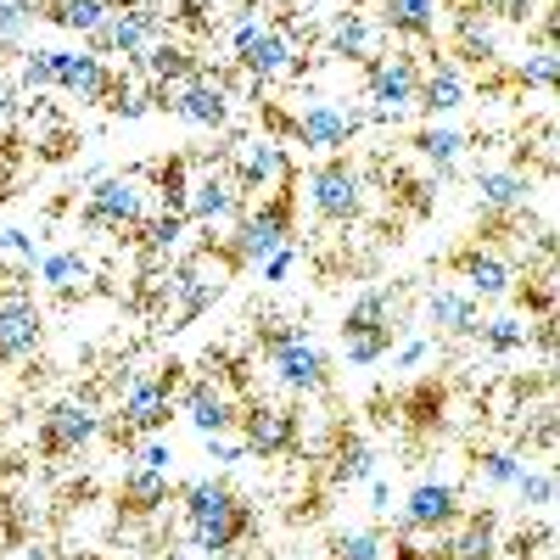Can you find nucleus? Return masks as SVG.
Segmentation results:
<instances>
[{
  "instance_id": "obj_29",
  "label": "nucleus",
  "mask_w": 560,
  "mask_h": 560,
  "mask_svg": "<svg viewBox=\"0 0 560 560\" xmlns=\"http://www.w3.org/2000/svg\"><path fill=\"white\" fill-rule=\"evenodd\" d=\"M331 57H348V62H364L370 57V39H376V28H370L364 12H337L331 18Z\"/></svg>"
},
{
  "instance_id": "obj_1",
  "label": "nucleus",
  "mask_w": 560,
  "mask_h": 560,
  "mask_svg": "<svg viewBox=\"0 0 560 560\" xmlns=\"http://www.w3.org/2000/svg\"><path fill=\"white\" fill-rule=\"evenodd\" d=\"M179 510H185V533H191V544L202 555H224V549H236L253 533V504L236 488L213 482V477L185 488V504Z\"/></svg>"
},
{
  "instance_id": "obj_41",
  "label": "nucleus",
  "mask_w": 560,
  "mask_h": 560,
  "mask_svg": "<svg viewBox=\"0 0 560 560\" xmlns=\"http://www.w3.org/2000/svg\"><path fill=\"white\" fill-rule=\"evenodd\" d=\"M477 471H482V482H493V488H510L522 477V459L516 454H504V448H488L482 459H477Z\"/></svg>"
},
{
  "instance_id": "obj_45",
  "label": "nucleus",
  "mask_w": 560,
  "mask_h": 560,
  "mask_svg": "<svg viewBox=\"0 0 560 560\" xmlns=\"http://www.w3.org/2000/svg\"><path fill=\"white\" fill-rule=\"evenodd\" d=\"M202 443H208V459H213V465H242V459H253V454H247V443H242V438H230V432L202 438Z\"/></svg>"
},
{
  "instance_id": "obj_9",
  "label": "nucleus",
  "mask_w": 560,
  "mask_h": 560,
  "mask_svg": "<svg viewBox=\"0 0 560 560\" xmlns=\"http://www.w3.org/2000/svg\"><path fill=\"white\" fill-rule=\"evenodd\" d=\"M236 57H242V68H247L258 84H269V79H280V73L298 68L292 39L280 34V28H264L258 18H242V23H236Z\"/></svg>"
},
{
  "instance_id": "obj_13",
  "label": "nucleus",
  "mask_w": 560,
  "mask_h": 560,
  "mask_svg": "<svg viewBox=\"0 0 560 560\" xmlns=\"http://www.w3.org/2000/svg\"><path fill=\"white\" fill-rule=\"evenodd\" d=\"M39 348V308L23 287L0 292V364H18Z\"/></svg>"
},
{
  "instance_id": "obj_3",
  "label": "nucleus",
  "mask_w": 560,
  "mask_h": 560,
  "mask_svg": "<svg viewBox=\"0 0 560 560\" xmlns=\"http://www.w3.org/2000/svg\"><path fill=\"white\" fill-rule=\"evenodd\" d=\"M280 247H292V197H269L258 202V213H247L236 224V236H230V264H242V269H258L269 253Z\"/></svg>"
},
{
  "instance_id": "obj_32",
  "label": "nucleus",
  "mask_w": 560,
  "mask_h": 560,
  "mask_svg": "<svg viewBox=\"0 0 560 560\" xmlns=\"http://www.w3.org/2000/svg\"><path fill=\"white\" fill-rule=\"evenodd\" d=\"M39 280H45V287H57V292H73V287L90 280V264L79 253H45L39 258Z\"/></svg>"
},
{
  "instance_id": "obj_38",
  "label": "nucleus",
  "mask_w": 560,
  "mask_h": 560,
  "mask_svg": "<svg viewBox=\"0 0 560 560\" xmlns=\"http://www.w3.org/2000/svg\"><path fill=\"white\" fill-rule=\"evenodd\" d=\"M477 337L488 342V353H516V348H527V325L522 319H488Z\"/></svg>"
},
{
  "instance_id": "obj_2",
  "label": "nucleus",
  "mask_w": 560,
  "mask_h": 560,
  "mask_svg": "<svg viewBox=\"0 0 560 560\" xmlns=\"http://www.w3.org/2000/svg\"><path fill=\"white\" fill-rule=\"evenodd\" d=\"M303 191H308L314 219H325V224H348V219L364 213V179H359V168H353L348 158L314 163L308 179H303Z\"/></svg>"
},
{
  "instance_id": "obj_10",
  "label": "nucleus",
  "mask_w": 560,
  "mask_h": 560,
  "mask_svg": "<svg viewBox=\"0 0 560 560\" xmlns=\"http://www.w3.org/2000/svg\"><path fill=\"white\" fill-rule=\"evenodd\" d=\"M224 275H230V258H219V264H213L208 253H202V258H185V264L168 275V292H174V319H179V325H185V319H197V314H202V308L224 292Z\"/></svg>"
},
{
  "instance_id": "obj_34",
  "label": "nucleus",
  "mask_w": 560,
  "mask_h": 560,
  "mask_svg": "<svg viewBox=\"0 0 560 560\" xmlns=\"http://www.w3.org/2000/svg\"><path fill=\"white\" fill-rule=\"evenodd\" d=\"M459 57H465V62H493V28H488L477 12L459 18Z\"/></svg>"
},
{
  "instance_id": "obj_11",
  "label": "nucleus",
  "mask_w": 560,
  "mask_h": 560,
  "mask_svg": "<svg viewBox=\"0 0 560 560\" xmlns=\"http://www.w3.org/2000/svg\"><path fill=\"white\" fill-rule=\"evenodd\" d=\"M364 124V107H331V102H308L298 118H292V140L303 152H337L353 140V129Z\"/></svg>"
},
{
  "instance_id": "obj_48",
  "label": "nucleus",
  "mask_w": 560,
  "mask_h": 560,
  "mask_svg": "<svg viewBox=\"0 0 560 560\" xmlns=\"http://www.w3.org/2000/svg\"><path fill=\"white\" fill-rule=\"evenodd\" d=\"M427 348H432V342H427V337H409V342H404V348H398V359H393V364H398V370H415V364H420V359H427Z\"/></svg>"
},
{
  "instance_id": "obj_23",
  "label": "nucleus",
  "mask_w": 560,
  "mask_h": 560,
  "mask_svg": "<svg viewBox=\"0 0 560 560\" xmlns=\"http://www.w3.org/2000/svg\"><path fill=\"white\" fill-rule=\"evenodd\" d=\"M454 269L465 275V287H471V298H510V280H516V275H510V264L499 258V253H488V247H471V253H459L454 258Z\"/></svg>"
},
{
  "instance_id": "obj_28",
  "label": "nucleus",
  "mask_w": 560,
  "mask_h": 560,
  "mask_svg": "<svg viewBox=\"0 0 560 560\" xmlns=\"http://www.w3.org/2000/svg\"><path fill=\"white\" fill-rule=\"evenodd\" d=\"M158 504H168V477L163 471H147V465H129V471H124V510L152 516Z\"/></svg>"
},
{
  "instance_id": "obj_25",
  "label": "nucleus",
  "mask_w": 560,
  "mask_h": 560,
  "mask_svg": "<svg viewBox=\"0 0 560 560\" xmlns=\"http://www.w3.org/2000/svg\"><path fill=\"white\" fill-rule=\"evenodd\" d=\"M113 7L118 0H45V18H51L57 28H68V34H79V39H90V34H102V23L113 18Z\"/></svg>"
},
{
  "instance_id": "obj_16",
  "label": "nucleus",
  "mask_w": 560,
  "mask_h": 560,
  "mask_svg": "<svg viewBox=\"0 0 560 560\" xmlns=\"http://www.w3.org/2000/svg\"><path fill=\"white\" fill-rule=\"evenodd\" d=\"M185 124H197V129H224L230 124V90L219 84V79H185L179 90H174V102H168Z\"/></svg>"
},
{
  "instance_id": "obj_7",
  "label": "nucleus",
  "mask_w": 560,
  "mask_h": 560,
  "mask_svg": "<svg viewBox=\"0 0 560 560\" xmlns=\"http://www.w3.org/2000/svg\"><path fill=\"white\" fill-rule=\"evenodd\" d=\"M364 90L387 118L409 113L415 107V90H420V62L393 51V57H364Z\"/></svg>"
},
{
  "instance_id": "obj_53",
  "label": "nucleus",
  "mask_w": 560,
  "mask_h": 560,
  "mask_svg": "<svg viewBox=\"0 0 560 560\" xmlns=\"http://www.w3.org/2000/svg\"><path fill=\"white\" fill-rule=\"evenodd\" d=\"M527 7H533V0H493L499 18H527Z\"/></svg>"
},
{
  "instance_id": "obj_31",
  "label": "nucleus",
  "mask_w": 560,
  "mask_h": 560,
  "mask_svg": "<svg viewBox=\"0 0 560 560\" xmlns=\"http://www.w3.org/2000/svg\"><path fill=\"white\" fill-rule=\"evenodd\" d=\"M415 152L427 158V163H438V168H454L459 152H465V135L448 129V124H427V129L415 135Z\"/></svg>"
},
{
  "instance_id": "obj_20",
  "label": "nucleus",
  "mask_w": 560,
  "mask_h": 560,
  "mask_svg": "<svg viewBox=\"0 0 560 560\" xmlns=\"http://www.w3.org/2000/svg\"><path fill=\"white\" fill-rule=\"evenodd\" d=\"M236 213H242V185L230 174H202L191 185V197H185V219H197V224H224Z\"/></svg>"
},
{
  "instance_id": "obj_39",
  "label": "nucleus",
  "mask_w": 560,
  "mask_h": 560,
  "mask_svg": "<svg viewBox=\"0 0 560 560\" xmlns=\"http://www.w3.org/2000/svg\"><path fill=\"white\" fill-rule=\"evenodd\" d=\"M376 477V454H370L364 443H348L337 454V482H370Z\"/></svg>"
},
{
  "instance_id": "obj_18",
  "label": "nucleus",
  "mask_w": 560,
  "mask_h": 560,
  "mask_svg": "<svg viewBox=\"0 0 560 560\" xmlns=\"http://www.w3.org/2000/svg\"><path fill=\"white\" fill-rule=\"evenodd\" d=\"M179 409H185V420H191V427H197L202 438H219V432L236 427V404H230V393H224L219 382H208V376L185 387Z\"/></svg>"
},
{
  "instance_id": "obj_8",
  "label": "nucleus",
  "mask_w": 560,
  "mask_h": 560,
  "mask_svg": "<svg viewBox=\"0 0 560 560\" xmlns=\"http://www.w3.org/2000/svg\"><path fill=\"white\" fill-rule=\"evenodd\" d=\"M96 432H102V415L90 409L84 398H62V404H51L39 415V448L57 454V459L79 454L84 443H96Z\"/></svg>"
},
{
  "instance_id": "obj_33",
  "label": "nucleus",
  "mask_w": 560,
  "mask_h": 560,
  "mask_svg": "<svg viewBox=\"0 0 560 560\" xmlns=\"http://www.w3.org/2000/svg\"><path fill=\"white\" fill-rule=\"evenodd\" d=\"M140 62H147L163 84L174 79V84H185V79H197V62L179 51V45H147V51H140Z\"/></svg>"
},
{
  "instance_id": "obj_49",
  "label": "nucleus",
  "mask_w": 560,
  "mask_h": 560,
  "mask_svg": "<svg viewBox=\"0 0 560 560\" xmlns=\"http://www.w3.org/2000/svg\"><path fill=\"white\" fill-rule=\"evenodd\" d=\"M0 247L18 253V258H34V236H28V230H0Z\"/></svg>"
},
{
  "instance_id": "obj_35",
  "label": "nucleus",
  "mask_w": 560,
  "mask_h": 560,
  "mask_svg": "<svg viewBox=\"0 0 560 560\" xmlns=\"http://www.w3.org/2000/svg\"><path fill=\"white\" fill-rule=\"evenodd\" d=\"M382 555H387V544H382V533H376V527L342 533V538L331 544V560H382Z\"/></svg>"
},
{
  "instance_id": "obj_44",
  "label": "nucleus",
  "mask_w": 560,
  "mask_h": 560,
  "mask_svg": "<svg viewBox=\"0 0 560 560\" xmlns=\"http://www.w3.org/2000/svg\"><path fill=\"white\" fill-rule=\"evenodd\" d=\"M555 45H544V51H533V62H522V84L533 90H555Z\"/></svg>"
},
{
  "instance_id": "obj_19",
  "label": "nucleus",
  "mask_w": 560,
  "mask_h": 560,
  "mask_svg": "<svg viewBox=\"0 0 560 560\" xmlns=\"http://www.w3.org/2000/svg\"><path fill=\"white\" fill-rule=\"evenodd\" d=\"M57 90H68L79 102H102L113 96V73L96 51H57Z\"/></svg>"
},
{
  "instance_id": "obj_47",
  "label": "nucleus",
  "mask_w": 560,
  "mask_h": 560,
  "mask_svg": "<svg viewBox=\"0 0 560 560\" xmlns=\"http://www.w3.org/2000/svg\"><path fill=\"white\" fill-rule=\"evenodd\" d=\"M135 465H147V471H163V477H168V471H174V448H168V443H147Z\"/></svg>"
},
{
  "instance_id": "obj_46",
  "label": "nucleus",
  "mask_w": 560,
  "mask_h": 560,
  "mask_svg": "<svg viewBox=\"0 0 560 560\" xmlns=\"http://www.w3.org/2000/svg\"><path fill=\"white\" fill-rule=\"evenodd\" d=\"M292 258H298V242H292V247H280V253H269V258L258 264V275L269 280V287H275V280H287V269H292Z\"/></svg>"
},
{
  "instance_id": "obj_5",
  "label": "nucleus",
  "mask_w": 560,
  "mask_h": 560,
  "mask_svg": "<svg viewBox=\"0 0 560 560\" xmlns=\"http://www.w3.org/2000/svg\"><path fill=\"white\" fill-rule=\"evenodd\" d=\"M84 224H96V230H135V224H147V185H140L135 174L90 179Z\"/></svg>"
},
{
  "instance_id": "obj_17",
  "label": "nucleus",
  "mask_w": 560,
  "mask_h": 560,
  "mask_svg": "<svg viewBox=\"0 0 560 560\" xmlns=\"http://www.w3.org/2000/svg\"><path fill=\"white\" fill-rule=\"evenodd\" d=\"M230 179H236L242 191H269V185L292 179V158H287V147H275V140H247V147H236V174Z\"/></svg>"
},
{
  "instance_id": "obj_40",
  "label": "nucleus",
  "mask_w": 560,
  "mask_h": 560,
  "mask_svg": "<svg viewBox=\"0 0 560 560\" xmlns=\"http://www.w3.org/2000/svg\"><path fill=\"white\" fill-rule=\"evenodd\" d=\"M158 191H163V213H185V197H191V179H185V163L174 158L158 174Z\"/></svg>"
},
{
  "instance_id": "obj_6",
  "label": "nucleus",
  "mask_w": 560,
  "mask_h": 560,
  "mask_svg": "<svg viewBox=\"0 0 560 560\" xmlns=\"http://www.w3.org/2000/svg\"><path fill=\"white\" fill-rule=\"evenodd\" d=\"M342 348H348V364H376L387 348H393V298L376 287L364 292L348 319H342Z\"/></svg>"
},
{
  "instance_id": "obj_24",
  "label": "nucleus",
  "mask_w": 560,
  "mask_h": 560,
  "mask_svg": "<svg viewBox=\"0 0 560 560\" xmlns=\"http://www.w3.org/2000/svg\"><path fill=\"white\" fill-rule=\"evenodd\" d=\"M415 107L420 113H459L465 107V79L454 62H432L427 73H420V90H415Z\"/></svg>"
},
{
  "instance_id": "obj_36",
  "label": "nucleus",
  "mask_w": 560,
  "mask_h": 560,
  "mask_svg": "<svg viewBox=\"0 0 560 560\" xmlns=\"http://www.w3.org/2000/svg\"><path fill=\"white\" fill-rule=\"evenodd\" d=\"M510 488H516L522 510H549L555 504V471H527V465H522V477Z\"/></svg>"
},
{
  "instance_id": "obj_30",
  "label": "nucleus",
  "mask_w": 560,
  "mask_h": 560,
  "mask_svg": "<svg viewBox=\"0 0 560 560\" xmlns=\"http://www.w3.org/2000/svg\"><path fill=\"white\" fill-rule=\"evenodd\" d=\"M493 555H499V522L493 516H471L448 538V560H493Z\"/></svg>"
},
{
  "instance_id": "obj_51",
  "label": "nucleus",
  "mask_w": 560,
  "mask_h": 560,
  "mask_svg": "<svg viewBox=\"0 0 560 560\" xmlns=\"http://www.w3.org/2000/svg\"><path fill=\"white\" fill-rule=\"evenodd\" d=\"M18 113V84H7V79H0V124H7Z\"/></svg>"
},
{
  "instance_id": "obj_15",
  "label": "nucleus",
  "mask_w": 560,
  "mask_h": 560,
  "mask_svg": "<svg viewBox=\"0 0 560 560\" xmlns=\"http://www.w3.org/2000/svg\"><path fill=\"white\" fill-rule=\"evenodd\" d=\"M242 443L258 459H275V454L298 448V415L280 409V404H258L253 415H242Z\"/></svg>"
},
{
  "instance_id": "obj_12",
  "label": "nucleus",
  "mask_w": 560,
  "mask_h": 560,
  "mask_svg": "<svg viewBox=\"0 0 560 560\" xmlns=\"http://www.w3.org/2000/svg\"><path fill=\"white\" fill-rule=\"evenodd\" d=\"M158 34V12L152 7H113V18L102 23V34H90L96 57H124V62H140V51L152 45Z\"/></svg>"
},
{
  "instance_id": "obj_52",
  "label": "nucleus",
  "mask_w": 560,
  "mask_h": 560,
  "mask_svg": "<svg viewBox=\"0 0 560 560\" xmlns=\"http://www.w3.org/2000/svg\"><path fill=\"white\" fill-rule=\"evenodd\" d=\"M370 504H376V510H393V488H387L382 477H370Z\"/></svg>"
},
{
  "instance_id": "obj_21",
  "label": "nucleus",
  "mask_w": 560,
  "mask_h": 560,
  "mask_svg": "<svg viewBox=\"0 0 560 560\" xmlns=\"http://www.w3.org/2000/svg\"><path fill=\"white\" fill-rule=\"evenodd\" d=\"M168 409H174L168 382H135V387L124 393L118 420H124V432H163V427H168Z\"/></svg>"
},
{
  "instance_id": "obj_4",
  "label": "nucleus",
  "mask_w": 560,
  "mask_h": 560,
  "mask_svg": "<svg viewBox=\"0 0 560 560\" xmlns=\"http://www.w3.org/2000/svg\"><path fill=\"white\" fill-rule=\"evenodd\" d=\"M269 370L287 393H325V382H331V364L308 342L303 325H287V331L269 337Z\"/></svg>"
},
{
  "instance_id": "obj_14",
  "label": "nucleus",
  "mask_w": 560,
  "mask_h": 560,
  "mask_svg": "<svg viewBox=\"0 0 560 560\" xmlns=\"http://www.w3.org/2000/svg\"><path fill=\"white\" fill-rule=\"evenodd\" d=\"M459 516V488L454 482H415L409 499H404V533H438V527H454Z\"/></svg>"
},
{
  "instance_id": "obj_50",
  "label": "nucleus",
  "mask_w": 560,
  "mask_h": 560,
  "mask_svg": "<svg viewBox=\"0 0 560 560\" xmlns=\"http://www.w3.org/2000/svg\"><path fill=\"white\" fill-rule=\"evenodd\" d=\"M147 107H152L147 96H124V102H113V113H118V118H140Z\"/></svg>"
},
{
  "instance_id": "obj_26",
  "label": "nucleus",
  "mask_w": 560,
  "mask_h": 560,
  "mask_svg": "<svg viewBox=\"0 0 560 560\" xmlns=\"http://www.w3.org/2000/svg\"><path fill=\"white\" fill-rule=\"evenodd\" d=\"M427 314H432L438 331H448V337H477V331H482V325H477V298H471V292L438 287V292L427 298Z\"/></svg>"
},
{
  "instance_id": "obj_22",
  "label": "nucleus",
  "mask_w": 560,
  "mask_h": 560,
  "mask_svg": "<svg viewBox=\"0 0 560 560\" xmlns=\"http://www.w3.org/2000/svg\"><path fill=\"white\" fill-rule=\"evenodd\" d=\"M477 197L488 213H527L533 202V179L522 168H482L477 174Z\"/></svg>"
},
{
  "instance_id": "obj_27",
  "label": "nucleus",
  "mask_w": 560,
  "mask_h": 560,
  "mask_svg": "<svg viewBox=\"0 0 560 560\" xmlns=\"http://www.w3.org/2000/svg\"><path fill=\"white\" fill-rule=\"evenodd\" d=\"M382 28L409 34V39H432L438 34V0H382Z\"/></svg>"
},
{
  "instance_id": "obj_43",
  "label": "nucleus",
  "mask_w": 560,
  "mask_h": 560,
  "mask_svg": "<svg viewBox=\"0 0 560 560\" xmlns=\"http://www.w3.org/2000/svg\"><path fill=\"white\" fill-rule=\"evenodd\" d=\"M57 84V51H28L23 57V90H51Z\"/></svg>"
},
{
  "instance_id": "obj_37",
  "label": "nucleus",
  "mask_w": 560,
  "mask_h": 560,
  "mask_svg": "<svg viewBox=\"0 0 560 560\" xmlns=\"http://www.w3.org/2000/svg\"><path fill=\"white\" fill-rule=\"evenodd\" d=\"M185 224H191L185 213H163V219H152V224H147V236H140V242H147V253H152V258H163V253H174V247H179Z\"/></svg>"
},
{
  "instance_id": "obj_42",
  "label": "nucleus",
  "mask_w": 560,
  "mask_h": 560,
  "mask_svg": "<svg viewBox=\"0 0 560 560\" xmlns=\"http://www.w3.org/2000/svg\"><path fill=\"white\" fill-rule=\"evenodd\" d=\"M34 18H39L34 0H0V39H23Z\"/></svg>"
}]
</instances>
